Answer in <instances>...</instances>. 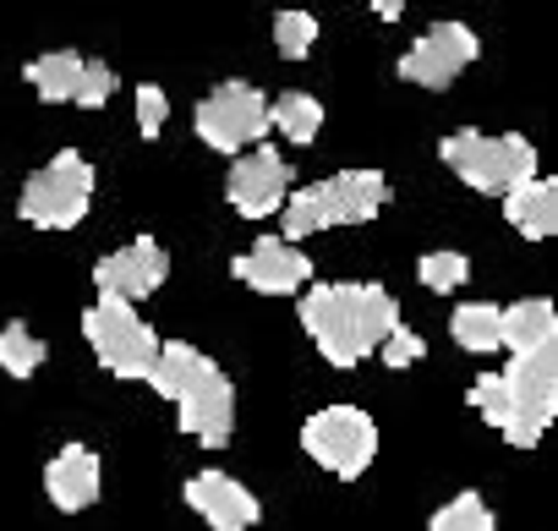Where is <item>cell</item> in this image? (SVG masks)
<instances>
[{
	"label": "cell",
	"instance_id": "6da1fadb",
	"mask_svg": "<svg viewBox=\"0 0 558 531\" xmlns=\"http://www.w3.org/2000/svg\"><path fill=\"white\" fill-rule=\"evenodd\" d=\"M302 329L329 367H362L400 329V302L384 286H318L302 297Z\"/></svg>",
	"mask_w": 558,
	"mask_h": 531
},
{
	"label": "cell",
	"instance_id": "7a4b0ae2",
	"mask_svg": "<svg viewBox=\"0 0 558 531\" xmlns=\"http://www.w3.org/2000/svg\"><path fill=\"white\" fill-rule=\"evenodd\" d=\"M389 203V181L384 170H340L324 176L313 186H296V197H286V236L279 241H302L313 230H335V225H367L378 219Z\"/></svg>",
	"mask_w": 558,
	"mask_h": 531
},
{
	"label": "cell",
	"instance_id": "3957f363",
	"mask_svg": "<svg viewBox=\"0 0 558 531\" xmlns=\"http://www.w3.org/2000/svg\"><path fill=\"white\" fill-rule=\"evenodd\" d=\"M438 159L471 186V192H493V197H509L514 186H525L536 176V148L531 137L520 132H449L438 143Z\"/></svg>",
	"mask_w": 558,
	"mask_h": 531
},
{
	"label": "cell",
	"instance_id": "277c9868",
	"mask_svg": "<svg viewBox=\"0 0 558 531\" xmlns=\"http://www.w3.org/2000/svg\"><path fill=\"white\" fill-rule=\"evenodd\" d=\"M94 165L77 154V148H61L45 170H34L23 181V197H17V214L39 230H77L94 208Z\"/></svg>",
	"mask_w": 558,
	"mask_h": 531
},
{
	"label": "cell",
	"instance_id": "5b68a950",
	"mask_svg": "<svg viewBox=\"0 0 558 531\" xmlns=\"http://www.w3.org/2000/svg\"><path fill=\"white\" fill-rule=\"evenodd\" d=\"M498 384H504V411H509L498 433L514 449H531L547 433L553 411H558V346H542L531 357H514L509 373H498Z\"/></svg>",
	"mask_w": 558,
	"mask_h": 531
},
{
	"label": "cell",
	"instance_id": "8992f818",
	"mask_svg": "<svg viewBox=\"0 0 558 531\" xmlns=\"http://www.w3.org/2000/svg\"><path fill=\"white\" fill-rule=\"evenodd\" d=\"M83 335L99 357L105 373L116 378H148L154 357H159V335L148 329V318L116 297H99L88 313H83Z\"/></svg>",
	"mask_w": 558,
	"mask_h": 531
},
{
	"label": "cell",
	"instance_id": "52a82bcc",
	"mask_svg": "<svg viewBox=\"0 0 558 531\" xmlns=\"http://www.w3.org/2000/svg\"><path fill=\"white\" fill-rule=\"evenodd\" d=\"M302 449L340 482H356L378 455V422L362 406H324L302 422Z\"/></svg>",
	"mask_w": 558,
	"mask_h": 531
},
{
	"label": "cell",
	"instance_id": "ba28073f",
	"mask_svg": "<svg viewBox=\"0 0 558 531\" xmlns=\"http://www.w3.org/2000/svg\"><path fill=\"white\" fill-rule=\"evenodd\" d=\"M197 137L214 154H246L268 137V94L257 83H219L197 105Z\"/></svg>",
	"mask_w": 558,
	"mask_h": 531
},
{
	"label": "cell",
	"instance_id": "9c48e42d",
	"mask_svg": "<svg viewBox=\"0 0 558 531\" xmlns=\"http://www.w3.org/2000/svg\"><path fill=\"white\" fill-rule=\"evenodd\" d=\"M23 77L34 83V94L45 105H83V110H99L110 94H116V72L94 56H77V50H50V56H34L23 67Z\"/></svg>",
	"mask_w": 558,
	"mask_h": 531
},
{
	"label": "cell",
	"instance_id": "30bf717a",
	"mask_svg": "<svg viewBox=\"0 0 558 531\" xmlns=\"http://www.w3.org/2000/svg\"><path fill=\"white\" fill-rule=\"evenodd\" d=\"M175 411H181V433H192V438L208 444V449H225V444L235 438V389H230V378H225L208 357H203L197 373L181 384Z\"/></svg>",
	"mask_w": 558,
	"mask_h": 531
},
{
	"label": "cell",
	"instance_id": "8fae6325",
	"mask_svg": "<svg viewBox=\"0 0 558 531\" xmlns=\"http://www.w3.org/2000/svg\"><path fill=\"white\" fill-rule=\"evenodd\" d=\"M476 56H482V45H476V34H471L465 23H438V28H427V34L400 56V77H405L411 88L444 94V88H454V77H460Z\"/></svg>",
	"mask_w": 558,
	"mask_h": 531
},
{
	"label": "cell",
	"instance_id": "7c38bea8",
	"mask_svg": "<svg viewBox=\"0 0 558 531\" xmlns=\"http://www.w3.org/2000/svg\"><path fill=\"white\" fill-rule=\"evenodd\" d=\"M165 275H170V252H165L154 236H137L132 246H121V252H110V257L94 263L99 297H116V302H126V307H137L143 297H154V291L165 286Z\"/></svg>",
	"mask_w": 558,
	"mask_h": 531
},
{
	"label": "cell",
	"instance_id": "4fadbf2b",
	"mask_svg": "<svg viewBox=\"0 0 558 531\" xmlns=\"http://www.w3.org/2000/svg\"><path fill=\"white\" fill-rule=\"evenodd\" d=\"M225 197H230V208L241 219H263L274 208H286V197H291V165L279 159L274 148H246L230 165V176H225Z\"/></svg>",
	"mask_w": 558,
	"mask_h": 531
},
{
	"label": "cell",
	"instance_id": "5bb4252c",
	"mask_svg": "<svg viewBox=\"0 0 558 531\" xmlns=\"http://www.w3.org/2000/svg\"><path fill=\"white\" fill-rule=\"evenodd\" d=\"M230 275H235L241 286H252L257 297H296V291L313 280V257H307L302 246H291V241L268 236V241H257L252 252H241V257L230 263Z\"/></svg>",
	"mask_w": 558,
	"mask_h": 531
},
{
	"label": "cell",
	"instance_id": "9a60e30c",
	"mask_svg": "<svg viewBox=\"0 0 558 531\" xmlns=\"http://www.w3.org/2000/svg\"><path fill=\"white\" fill-rule=\"evenodd\" d=\"M45 493H50V504L66 509V515L94 509L99 493H105V466H99V455H94L88 444H61V449L50 455V466H45Z\"/></svg>",
	"mask_w": 558,
	"mask_h": 531
},
{
	"label": "cell",
	"instance_id": "2e32d148",
	"mask_svg": "<svg viewBox=\"0 0 558 531\" xmlns=\"http://www.w3.org/2000/svg\"><path fill=\"white\" fill-rule=\"evenodd\" d=\"M186 504L208 520V531H252L263 515L252 487H241L230 471H197L186 482Z\"/></svg>",
	"mask_w": 558,
	"mask_h": 531
},
{
	"label": "cell",
	"instance_id": "e0dca14e",
	"mask_svg": "<svg viewBox=\"0 0 558 531\" xmlns=\"http://www.w3.org/2000/svg\"><path fill=\"white\" fill-rule=\"evenodd\" d=\"M498 346H509L514 357H531L542 346H558V313L542 297H525L514 307H498Z\"/></svg>",
	"mask_w": 558,
	"mask_h": 531
},
{
	"label": "cell",
	"instance_id": "ac0fdd59",
	"mask_svg": "<svg viewBox=\"0 0 558 531\" xmlns=\"http://www.w3.org/2000/svg\"><path fill=\"white\" fill-rule=\"evenodd\" d=\"M504 219H509L520 236H531V241H547V236L558 230V181H547V176H531L525 186H514V192L504 197Z\"/></svg>",
	"mask_w": 558,
	"mask_h": 531
},
{
	"label": "cell",
	"instance_id": "d6986e66",
	"mask_svg": "<svg viewBox=\"0 0 558 531\" xmlns=\"http://www.w3.org/2000/svg\"><path fill=\"white\" fill-rule=\"evenodd\" d=\"M268 132H279L286 143H296V148H307V143H318V132H324V99H313V94H279V99H268Z\"/></svg>",
	"mask_w": 558,
	"mask_h": 531
},
{
	"label": "cell",
	"instance_id": "ffe728a7",
	"mask_svg": "<svg viewBox=\"0 0 558 531\" xmlns=\"http://www.w3.org/2000/svg\"><path fill=\"white\" fill-rule=\"evenodd\" d=\"M449 335L460 351H498V307L493 302H465L449 313Z\"/></svg>",
	"mask_w": 558,
	"mask_h": 531
},
{
	"label": "cell",
	"instance_id": "44dd1931",
	"mask_svg": "<svg viewBox=\"0 0 558 531\" xmlns=\"http://www.w3.org/2000/svg\"><path fill=\"white\" fill-rule=\"evenodd\" d=\"M45 357H50V346L28 329V324H7V329H0V367H7L12 378H34L39 367H45Z\"/></svg>",
	"mask_w": 558,
	"mask_h": 531
},
{
	"label": "cell",
	"instance_id": "7402d4cb",
	"mask_svg": "<svg viewBox=\"0 0 558 531\" xmlns=\"http://www.w3.org/2000/svg\"><path fill=\"white\" fill-rule=\"evenodd\" d=\"M197 362H203V351H197V346H186V340H165V346H159V357H154V367H148V384H154L165 400H175V395H181V384L197 373Z\"/></svg>",
	"mask_w": 558,
	"mask_h": 531
},
{
	"label": "cell",
	"instance_id": "603a6c76",
	"mask_svg": "<svg viewBox=\"0 0 558 531\" xmlns=\"http://www.w3.org/2000/svg\"><path fill=\"white\" fill-rule=\"evenodd\" d=\"M313 45H318V17L313 12H279L274 17V50L286 56V61L313 56Z\"/></svg>",
	"mask_w": 558,
	"mask_h": 531
},
{
	"label": "cell",
	"instance_id": "cb8c5ba5",
	"mask_svg": "<svg viewBox=\"0 0 558 531\" xmlns=\"http://www.w3.org/2000/svg\"><path fill=\"white\" fill-rule=\"evenodd\" d=\"M416 280L427 286V291H460L465 280H471V257L465 252H427L422 263H416Z\"/></svg>",
	"mask_w": 558,
	"mask_h": 531
},
{
	"label": "cell",
	"instance_id": "d4e9b609",
	"mask_svg": "<svg viewBox=\"0 0 558 531\" xmlns=\"http://www.w3.org/2000/svg\"><path fill=\"white\" fill-rule=\"evenodd\" d=\"M433 531H493V509L482 504V493H454L433 515Z\"/></svg>",
	"mask_w": 558,
	"mask_h": 531
},
{
	"label": "cell",
	"instance_id": "484cf974",
	"mask_svg": "<svg viewBox=\"0 0 558 531\" xmlns=\"http://www.w3.org/2000/svg\"><path fill=\"white\" fill-rule=\"evenodd\" d=\"M165 116H170V99H165V88H159V83H143V88H137V132H143L148 143L165 132Z\"/></svg>",
	"mask_w": 558,
	"mask_h": 531
},
{
	"label": "cell",
	"instance_id": "4316f807",
	"mask_svg": "<svg viewBox=\"0 0 558 531\" xmlns=\"http://www.w3.org/2000/svg\"><path fill=\"white\" fill-rule=\"evenodd\" d=\"M378 351H384V367H411V362H422V351H427V346H422V335H411V329L400 324Z\"/></svg>",
	"mask_w": 558,
	"mask_h": 531
},
{
	"label": "cell",
	"instance_id": "83f0119b",
	"mask_svg": "<svg viewBox=\"0 0 558 531\" xmlns=\"http://www.w3.org/2000/svg\"><path fill=\"white\" fill-rule=\"evenodd\" d=\"M373 12H378L384 23H400V12H405V7H400V0H378V7H373Z\"/></svg>",
	"mask_w": 558,
	"mask_h": 531
}]
</instances>
